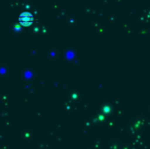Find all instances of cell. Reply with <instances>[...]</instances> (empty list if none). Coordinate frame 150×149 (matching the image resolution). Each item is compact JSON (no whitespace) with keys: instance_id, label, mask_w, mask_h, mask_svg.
I'll return each instance as SVG.
<instances>
[{"instance_id":"6da1fadb","label":"cell","mask_w":150,"mask_h":149,"mask_svg":"<svg viewBox=\"0 0 150 149\" xmlns=\"http://www.w3.org/2000/svg\"><path fill=\"white\" fill-rule=\"evenodd\" d=\"M34 21V18L32 13L28 11H24L18 16V23L23 26H29Z\"/></svg>"}]
</instances>
